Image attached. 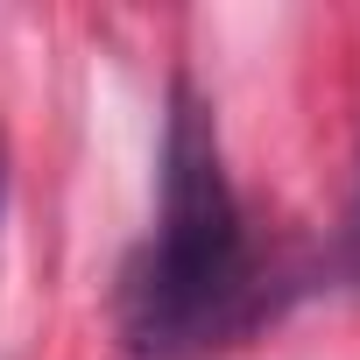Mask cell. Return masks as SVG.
<instances>
[{
  "label": "cell",
  "instance_id": "cell-1",
  "mask_svg": "<svg viewBox=\"0 0 360 360\" xmlns=\"http://www.w3.org/2000/svg\"><path fill=\"white\" fill-rule=\"evenodd\" d=\"M262 318L269 262L226 176L212 99L191 78H169L155 226L120 276V346L127 360H219L248 346Z\"/></svg>",
  "mask_w": 360,
  "mask_h": 360
},
{
  "label": "cell",
  "instance_id": "cell-3",
  "mask_svg": "<svg viewBox=\"0 0 360 360\" xmlns=\"http://www.w3.org/2000/svg\"><path fill=\"white\" fill-rule=\"evenodd\" d=\"M0 212H8V148H0Z\"/></svg>",
  "mask_w": 360,
  "mask_h": 360
},
{
  "label": "cell",
  "instance_id": "cell-2",
  "mask_svg": "<svg viewBox=\"0 0 360 360\" xmlns=\"http://www.w3.org/2000/svg\"><path fill=\"white\" fill-rule=\"evenodd\" d=\"M346 262L360 269V198H353V226H346Z\"/></svg>",
  "mask_w": 360,
  "mask_h": 360
}]
</instances>
